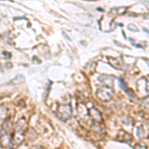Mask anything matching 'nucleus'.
Returning <instances> with one entry per match:
<instances>
[{"mask_svg": "<svg viewBox=\"0 0 149 149\" xmlns=\"http://www.w3.org/2000/svg\"><path fill=\"white\" fill-rule=\"evenodd\" d=\"M14 133V126L10 119H7L2 126L1 134H0V143L4 147H8L11 145L12 137Z\"/></svg>", "mask_w": 149, "mask_h": 149, "instance_id": "obj_1", "label": "nucleus"}, {"mask_svg": "<svg viewBox=\"0 0 149 149\" xmlns=\"http://www.w3.org/2000/svg\"><path fill=\"white\" fill-rule=\"evenodd\" d=\"M25 130H26V123L23 119H20L19 122L16 124L15 128H14V133H13V137H12V141H11V145L10 147L11 149H14L15 147L20 144L23 141L24 139V134H25Z\"/></svg>", "mask_w": 149, "mask_h": 149, "instance_id": "obj_2", "label": "nucleus"}, {"mask_svg": "<svg viewBox=\"0 0 149 149\" xmlns=\"http://www.w3.org/2000/svg\"><path fill=\"white\" fill-rule=\"evenodd\" d=\"M71 107L70 105H60L58 109V114L63 120H67L71 116Z\"/></svg>", "mask_w": 149, "mask_h": 149, "instance_id": "obj_3", "label": "nucleus"}, {"mask_svg": "<svg viewBox=\"0 0 149 149\" xmlns=\"http://www.w3.org/2000/svg\"><path fill=\"white\" fill-rule=\"evenodd\" d=\"M8 110L5 107H0V121H4L5 122L7 120V116H8Z\"/></svg>", "mask_w": 149, "mask_h": 149, "instance_id": "obj_4", "label": "nucleus"}, {"mask_svg": "<svg viewBox=\"0 0 149 149\" xmlns=\"http://www.w3.org/2000/svg\"><path fill=\"white\" fill-rule=\"evenodd\" d=\"M22 81H24V77L23 76H17L15 79L12 80L11 83L13 84H19V83H22Z\"/></svg>", "mask_w": 149, "mask_h": 149, "instance_id": "obj_5", "label": "nucleus"}, {"mask_svg": "<svg viewBox=\"0 0 149 149\" xmlns=\"http://www.w3.org/2000/svg\"><path fill=\"white\" fill-rule=\"evenodd\" d=\"M30 149H42L41 147H32V148H30Z\"/></svg>", "mask_w": 149, "mask_h": 149, "instance_id": "obj_6", "label": "nucleus"}]
</instances>
